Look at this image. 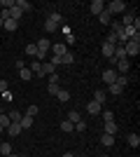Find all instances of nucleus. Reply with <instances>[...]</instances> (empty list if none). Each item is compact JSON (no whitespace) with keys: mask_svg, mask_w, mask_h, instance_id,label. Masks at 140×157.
<instances>
[{"mask_svg":"<svg viewBox=\"0 0 140 157\" xmlns=\"http://www.w3.org/2000/svg\"><path fill=\"white\" fill-rule=\"evenodd\" d=\"M49 47H52V42H49V40L47 38H42L40 42H35V49H38V52H35V61H45L47 59V54H49Z\"/></svg>","mask_w":140,"mask_h":157,"instance_id":"obj_1","label":"nucleus"},{"mask_svg":"<svg viewBox=\"0 0 140 157\" xmlns=\"http://www.w3.org/2000/svg\"><path fill=\"white\" fill-rule=\"evenodd\" d=\"M124 52H126V59H128V56H138V54H140V33H138V35H133V38L124 45Z\"/></svg>","mask_w":140,"mask_h":157,"instance_id":"obj_2","label":"nucleus"},{"mask_svg":"<svg viewBox=\"0 0 140 157\" xmlns=\"http://www.w3.org/2000/svg\"><path fill=\"white\" fill-rule=\"evenodd\" d=\"M105 10L110 14H124V12H126V2H124V0H112V2H107V5H105Z\"/></svg>","mask_w":140,"mask_h":157,"instance_id":"obj_3","label":"nucleus"},{"mask_svg":"<svg viewBox=\"0 0 140 157\" xmlns=\"http://www.w3.org/2000/svg\"><path fill=\"white\" fill-rule=\"evenodd\" d=\"M49 52H52L54 56H63V54L68 52V45H63V42H52V47H49Z\"/></svg>","mask_w":140,"mask_h":157,"instance_id":"obj_4","label":"nucleus"},{"mask_svg":"<svg viewBox=\"0 0 140 157\" xmlns=\"http://www.w3.org/2000/svg\"><path fill=\"white\" fill-rule=\"evenodd\" d=\"M103 10H105V2H103V0H93L91 5H89V12H91V14H96V17H98V14L103 12Z\"/></svg>","mask_w":140,"mask_h":157,"instance_id":"obj_5","label":"nucleus"},{"mask_svg":"<svg viewBox=\"0 0 140 157\" xmlns=\"http://www.w3.org/2000/svg\"><path fill=\"white\" fill-rule=\"evenodd\" d=\"M114 80H117V71H114V68H105V71H103V82L112 85Z\"/></svg>","mask_w":140,"mask_h":157,"instance_id":"obj_6","label":"nucleus"},{"mask_svg":"<svg viewBox=\"0 0 140 157\" xmlns=\"http://www.w3.org/2000/svg\"><path fill=\"white\" fill-rule=\"evenodd\" d=\"M87 113L89 115H98V113H103V105H100L98 101H89L87 103Z\"/></svg>","mask_w":140,"mask_h":157,"instance_id":"obj_7","label":"nucleus"},{"mask_svg":"<svg viewBox=\"0 0 140 157\" xmlns=\"http://www.w3.org/2000/svg\"><path fill=\"white\" fill-rule=\"evenodd\" d=\"M114 66H117V73H119V75H126V73H128V68H131L128 59H119V61H117Z\"/></svg>","mask_w":140,"mask_h":157,"instance_id":"obj_8","label":"nucleus"},{"mask_svg":"<svg viewBox=\"0 0 140 157\" xmlns=\"http://www.w3.org/2000/svg\"><path fill=\"white\" fill-rule=\"evenodd\" d=\"M54 73H56V66L49 63V61H42V78L45 75H54Z\"/></svg>","mask_w":140,"mask_h":157,"instance_id":"obj_9","label":"nucleus"},{"mask_svg":"<svg viewBox=\"0 0 140 157\" xmlns=\"http://www.w3.org/2000/svg\"><path fill=\"white\" fill-rule=\"evenodd\" d=\"M7 134H9V136H19V134H21V122H9Z\"/></svg>","mask_w":140,"mask_h":157,"instance_id":"obj_10","label":"nucleus"},{"mask_svg":"<svg viewBox=\"0 0 140 157\" xmlns=\"http://www.w3.org/2000/svg\"><path fill=\"white\" fill-rule=\"evenodd\" d=\"M98 21H100V24H105V26H110V24H112V14L107 12V10H103V12L98 14Z\"/></svg>","mask_w":140,"mask_h":157,"instance_id":"obj_11","label":"nucleus"},{"mask_svg":"<svg viewBox=\"0 0 140 157\" xmlns=\"http://www.w3.org/2000/svg\"><path fill=\"white\" fill-rule=\"evenodd\" d=\"M103 56H105V59H112V56H114V45L103 42Z\"/></svg>","mask_w":140,"mask_h":157,"instance_id":"obj_12","label":"nucleus"},{"mask_svg":"<svg viewBox=\"0 0 140 157\" xmlns=\"http://www.w3.org/2000/svg\"><path fill=\"white\" fill-rule=\"evenodd\" d=\"M2 28H5V31H16V28H19V21H14V19H7V21H2Z\"/></svg>","mask_w":140,"mask_h":157,"instance_id":"obj_13","label":"nucleus"},{"mask_svg":"<svg viewBox=\"0 0 140 157\" xmlns=\"http://www.w3.org/2000/svg\"><path fill=\"white\" fill-rule=\"evenodd\" d=\"M28 71L33 73V75H40V78H42V63H40V61H33V63L28 66Z\"/></svg>","mask_w":140,"mask_h":157,"instance_id":"obj_14","label":"nucleus"},{"mask_svg":"<svg viewBox=\"0 0 140 157\" xmlns=\"http://www.w3.org/2000/svg\"><path fill=\"white\" fill-rule=\"evenodd\" d=\"M103 134H110V136H117V122H105V131Z\"/></svg>","mask_w":140,"mask_h":157,"instance_id":"obj_15","label":"nucleus"},{"mask_svg":"<svg viewBox=\"0 0 140 157\" xmlns=\"http://www.w3.org/2000/svg\"><path fill=\"white\" fill-rule=\"evenodd\" d=\"M70 63H75V54L73 52H66L63 56H61V66H70Z\"/></svg>","mask_w":140,"mask_h":157,"instance_id":"obj_16","label":"nucleus"},{"mask_svg":"<svg viewBox=\"0 0 140 157\" xmlns=\"http://www.w3.org/2000/svg\"><path fill=\"white\" fill-rule=\"evenodd\" d=\"M107 92L112 94V96H121V92H124V87H119L117 82H112V85L107 87Z\"/></svg>","mask_w":140,"mask_h":157,"instance_id":"obj_17","label":"nucleus"},{"mask_svg":"<svg viewBox=\"0 0 140 157\" xmlns=\"http://www.w3.org/2000/svg\"><path fill=\"white\" fill-rule=\"evenodd\" d=\"M16 7H19L21 12H31V10H33V5H31L28 0H16Z\"/></svg>","mask_w":140,"mask_h":157,"instance_id":"obj_18","label":"nucleus"},{"mask_svg":"<svg viewBox=\"0 0 140 157\" xmlns=\"http://www.w3.org/2000/svg\"><path fill=\"white\" fill-rule=\"evenodd\" d=\"M56 98H59L61 103H66V101H70V92H68V89H59V94H56Z\"/></svg>","mask_w":140,"mask_h":157,"instance_id":"obj_19","label":"nucleus"},{"mask_svg":"<svg viewBox=\"0 0 140 157\" xmlns=\"http://www.w3.org/2000/svg\"><path fill=\"white\" fill-rule=\"evenodd\" d=\"M100 143L105 145V148H110V145H114V136H110V134H103V136H100Z\"/></svg>","mask_w":140,"mask_h":157,"instance_id":"obj_20","label":"nucleus"},{"mask_svg":"<svg viewBox=\"0 0 140 157\" xmlns=\"http://www.w3.org/2000/svg\"><path fill=\"white\" fill-rule=\"evenodd\" d=\"M33 120H35V117L23 115V117H21V129H31V127H33Z\"/></svg>","mask_w":140,"mask_h":157,"instance_id":"obj_21","label":"nucleus"},{"mask_svg":"<svg viewBox=\"0 0 140 157\" xmlns=\"http://www.w3.org/2000/svg\"><path fill=\"white\" fill-rule=\"evenodd\" d=\"M21 14H23V12H21L19 7L14 5V7H12V10H9V19H14V21H19V19H21Z\"/></svg>","mask_w":140,"mask_h":157,"instance_id":"obj_22","label":"nucleus"},{"mask_svg":"<svg viewBox=\"0 0 140 157\" xmlns=\"http://www.w3.org/2000/svg\"><path fill=\"white\" fill-rule=\"evenodd\" d=\"M105 96H107V92H105V89H96V96H93V101H98V103L103 105V101H105Z\"/></svg>","mask_w":140,"mask_h":157,"instance_id":"obj_23","label":"nucleus"},{"mask_svg":"<svg viewBox=\"0 0 140 157\" xmlns=\"http://www.w3.org/2000/svg\"><path fill=\"white\" fill-rule=\"evenodd\" d=\"M45 31H47V33H54V31H59V24H54L52 19H47V21H45Z\"/></svg>","mask_w":140,"mask_h":157,"instance_id":"obj_24","label":"nucleus"},{"mask_svg":"<svg viewBox=\"0 0 140 157\" xmlns=\"http://www.w3.org/2000/svg\"><path fill=\"white\" fill-rule=\"evenodd\" d=\"M61 131L70 134V131H75V124H73V122H68V120H63V122H61Z\"/></svg>","mask_w":140,"mask_h":157,"instance_id":"obj_25","label":"nucleus"},{"mask_svg":"<svg viewBox=\"0 0 140 157\" xmlns=\"http://www.w3.org/2000/svg\"><path fill=\"white\" fill-rule=\"evenodd\" d=\"M80 113H77V110H70V113H68V122H73V124H77V122H80Z\"/></svg>","mask_w":140,"mask_h":157,"instance_id":"obj_26","label":"nucleus"},{"mask_svg":"<svg viewBox=\"0 0 140 157\" xmlns=\"http://www.w3.org/2000/svg\"><path fill=\"white\" fill-rule=\"evenodd\" d=\"M19 78H21V80H23V82H28V80L33 78V73L28 71V68H21V71H19Z\"/></svg>","mask_w":140,"mask_h":157,"instance_id":"obj_27","label":"nucleus"},{"mask_svg":"<svg viewBox=\"0 0 140 157\" xmlns=\"http://www.w3.org/2000/svg\"><path fill=\"white\" fill-rule=\"evenodd\" d=\"M128 145H131V148H138L140 145V136L138 134H131V136H128Z\"/></svg>","mask_w":140,"mask_h":157,"instance_id":"obj_28","label":"nucleus"},{"mask_svg":"<svg viewBox=\"0 0 140 157\" xmlns=\"http://www.w3.org/2000/svg\"><path fill=\"white\" fill-rule=\"evenodd\" d=\"M47 19H52L54 24H59V26H61V21H63V17H61V12H52L49 17H47Z\"/></svg>","mask_w":140,"mask_h":157,"instance_id":"obj_29","label":"nucleus"},{"mask_svg":"<svg viewBox=\"0 0 140 157\" xmlns=\"http://www.w3.org/2000/svg\"><path fill=\"white\" fill-rule=\"evenodd\" d=\"M131 24H133V14H131V12H124V24H121V26L126 28V26H131Z\"/></svg>","mask_w":140,"mask_h":157,"instance_id":"obj_30","label":"nucleus"},{"mask_svg":"<svg viewBox=\"0 0 140 157\" xmlns=\"http://www.w3.org/2000/svg\"><path fill=\"white\" fill-rule=\"evenodd\" d=\"M59 89H61V87H59V82H49V87H47V92H49V94H54V96L59 94Z\"/></svg>","mask_w":140,"mask_h":157,"instance_id":"obj_31","label":"nucleus"},{"mask_svg":"<svg viewBox=\"0 0 140 157\" xmlns=\"http://www.w3.org/2000/svg\"><path fill=\"white\" fill-rule=\"evenodd\" d=\"M21 117H23V115H21L19 110H12V113H9V122H21Z\"/></svg>","mask_w":140,"mask_h":157,"instance_id":"obj_32","label":"nucleus"},{"mask_svg":"<svg viewBox=\"0 0 140 157\" xmlns=\"http://www.w3.org/2000/svg\"><path fill=\"white\" fill-rule=\"evenodd\" d=\"M0 152H2V155H9V152H12V143H7V141H5V143H2V145H0Z\"/></svg>","mask_w":140,"mask_h":157,"instance_id":"obj_33","label":"nucleus"},{"mask_svg":"<svg viewBox=\"0 0 140 157\" xmlns=\"http://www.w3.org/2000/svg\"><path fill=\"white\" fill-rule=\"evenodd\" d=\"M0 5H2V10H12L16 5V0H0Z\"/></svg>","mask_w":140,"mask_h":157,"instance_id":"obj_34","label":"nucleus"},{"mask_svg":"<svg viewBox=\"0 0 140 157\" xmlns=\"http://www.w3.org/2000/svg\"><path fill=\"white\" fill-rule=\"evenodd\" d=\"M114 82H117L119 87H126V85H128V78H126V75H117V80H114Z\"/></svg>","mask_w":140,"mask_h":157,"instance_id":"obj_35","label":"nucleus"},{"mask_svg":"<svg viewBox=\"0 0 140 157\" xmlns=\"http://www.w3.org/2000/svg\"><path fill=\"white\" fill-rule=\"evenodd\" d=\"M75 131H77V134H82V131H87V122H84V120H80V122L75 124Z\"/></svg>","mask_w":140,"mask_h":157,"instance_id":"obj_36","label":"nucleus"},{"mask_svg":"<svg viewBox=\"0 0 140 157\" xmlns=\"http://www.w3.org/2000/svg\"><path fill=\"white\" fill-rule=\"evenodd\" d=\"M0 124H2V127L7 129V127H9V115H5V113H0Z\"/></svg>","mask_w":140,"mask_h":157,"instance_id":"obj_37","label":"nucleus"},{"mask_svg":"<svg viewBox=\"0 0 140 157\" xmlns=\"http://www.w3.org/2000/svg\"><path fill=\"white\" fill-rule=\"evenodd\" d=\"M26 115H28V117H35V115H38V105H28Z\"/></svg>","mask_w":140,"mask_h":157,"instance_id":"obj_38","label":"nucleus"},{"mask_svg":"<svg viewBox=\"0 0 140 157\" xmlns=\"http://www.w3.org/2000/svg\"><path fill=\"white\" fill-rule=\"evenodd\" d=\"M112 120H114V115H112L110 110H105V113H103V122H112Z\"/></svg>","mask_w":140,"mask_h":157,"instance_id":"obj_39","label":"nucleus"},{"mask_svg":"<svg viewBox=\"0 0 140 157\" xmlns=\"http://www.w3.org/2000/svg\"><path fill=\"white\" fill-rule=\"evenodd\" d=\"M35 52H38L35 45H26V54H28V56H35Z\"/></svg>","mask_w":140,"mask_h":157,"instance_id":"obj_40","label":"nucleus"},{"mask_svg":"<svg viewBox=\"0 0 140 157\" xmlns=\"http://www.w3.org/2000/svg\"><path fill=\"white\" fill-rule=\"evenodd\" d=\"M105 42H110V45H117V35H114V33H110V35H107V40Z\"/></svg>","mask_w":140,"mask_h":157,"instance_id":"obj_41","label":"nucleus"},{"mask_svg":"<svg viewBox=\"0 0 140 157\" xmlns=\"http://www.w3.org/2000/svg\"><path fill=\"white\" fill-rule=\"evenodd\" d=\"M7 92V80H0V94Z\"/></svg>","mask_w":140,"mask_h":157,"instance_id":"obj_42","label":"nucleus"},{"mask_svg":"<svg viewBox=\"0 0 140 157\" xmlns=\"http://www.w3.org/2000/svg\"><path fill=\"white\" fill-rule=\"evenodd\" d=\"M49 63H54V66H61V56H52V59H49Z\"/></svg>","mask_w":140,"mask_h":157,"instance_id":"obj_43","label":"nucleus"},{"mask_svg":"<svg viewBox=\"0 0 140 157\" xmlns=\"http://www.w3.org/2000/svg\"><path fill=\"white\" fill-rule=\"evenodd\" d=\"M66 42H68V45H73V42H75V35H73V33H70V35H66Z\"/></svg>","mask_w":140,"mask_h":157,"instance_id":"obj_44","label":"nucleus"},{"mask_svg":"<svg viewBox=\"0 0 140 157\" xmlns=\"http://www.w3.org/2000/svg\"><path fill=\"white\" fill-rule=\"evenodd\" d=\"M7 157H23V155H16V152H9Z\"/></svg>","mask_w":140,"mask_h":157,"instance_id":"obj_45","label":"nucleus"},{"mask_svg":"<svg viewBox=\"0 0 140 157\" xmlns=\"http://www.w3.org/2000/svg\"><path fill=\"white\" fill-rule=\"evenodd\" d=\"M63 157H75V155H73V152H63Z\"/></svg>","mask_w":140,"mask_h":157,"instance_id":"obj_46","label":"nucleus"},{"mask_svg":"<svg viewBox=\"0 0 140 157\" xmlns=\"http://www.w3.org/2000/svg\"><path fill=\"white\" fill-rule=\"evenodd\" d=\"M2 131H5V127H2V124H0V134H2Z\"/></svg>","mask_w":140,"mask_h":157,"instance_id":"obj_47","label":"nucleus"},{"mask_svg":"<svg viewBox=\"0 0 140 157\" xmlns=\"http://www.w3.org/2000/svg\"><path fill=\"white\" fill-rule=\"evenodd\" d=\"M0 28H2V19H0Z\"/></svg>","mask_w":140,"mask_h":157,"instance_id":"obj_48","label":"nucleus"}]
</instances>
